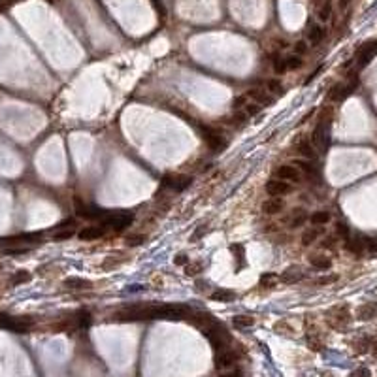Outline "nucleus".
<instances>
[{"instance_id": "7c9ffc66", "label": "nucleus", "mask_w": 377, "mask_h": 377, "mask_svg": "<svg viewBox=\"0 0 377 377\" xmlns=\"http://www.w3.org/2000/svg\"><path fill=\"white\" fill-rule=\"evenodd\" d=\"M145 242V234H130L127 236V245L130 247H138Z\"/></svg>"}, {"instance_id": "4c0bfd02", "label": "nucleus", "mask_w": 377, "mask_h": 377, "mask_svg": "<svg viewBox=\"0 0 377 377\" xmlns=\"http://www.w3.org/2000/svg\"><path fill=\"white\" fill-rule=\"evenodd\" d=\"M174 262H176V264H179V266L187 264V255H185V253H177V255L174 257Z\"/></svg>"}, {"instance_id": "39448f33", "label": "nucleus", "mask_w": 377, "mask_h": 377, "mask_svg": "<svg viewBox=\"0 0 377 377\" xmlns=\"http://www.w3.org/2000/svg\"><path fill=\"white\" fill-rule=\"evenodd\" d=\"M204 138H206V143H208L213 151H222V149H226V145H228L226 138H224L222 134H219V132H215V130L211 129L204 130Z\"/></svg>"}, {"instance_id": "c9c22d12", "label": "nucleus", "mask_w": 377, "mask_h": 377, "mask_svg": "<svg viewBox=\"0 0 377 377\" xmlns=\"http://www.w3.org/2000/svg\"><path fill=\"white\" fill-rule=\"evenodd\" d=\"M292 49H294V55L302 57V55H306V53H308V44H306V42H296Z\"/></svg>"}, {"instance_id": "ddd939ff", "label": "nucleus", "mask_w": 377, "mask_h": 377, "mask_svg": "<svg viewBox=\"0 0 377 377\" xmlns=\"http://www.w3.org/2000/svg\"><path fill=\"white\" fill-rule=\"evenodd\" d=\"M104 228L102 226H85L83 230H79V240H85V242H91V240H98L104 236Z\"/></svg>"}, {"instance_id": "7ed1b4c3", "label": "nucleus", "mask_w": 377, "mask_h": 377, "mask_svg": "<svg viewBox=\"0 0 377 377\" xmlns=\"http://www.w3.org/2000/svg\"><path fill=\"white\" fill-rule=\"evenodd\" d=\"M266 193L270 196H275V198H283L285 195H290V193H292V185L283 181V179L272 177L270 181H266Z\"/></svg>"}, {"instance_id": "b1692460", "label": "nucleus", "mask_w": 377, "mask_h": 377, "mask_svg": "<svg viewBox=\"0 0 377 377\" xmlns=\"http://www.w3.org/2000/svg\"><path fill=\"white\" fill-rule=\"evenodd\" d=\"M310 219H311L313 224H326V222H330V213L328 211H315L310 215Z\"/></svg>"}, {"instance_id": "4468645a", "label": "nucleus", "mask_w": 377, "mask_h": 377, "mask_svg": "<svg viewBox=\"0 0 377 377\" xmlns=\"http://www.w3.org/2000/svg\"><path fill=\"white\" fill-rule=\"evenodd\" d=\"M325 38V28L321 25H311L308 28V42L311 44V45H317V44H321Z\"/></svg>"}, {"instance_id": "5701e85b", "label": "nucleus", "mask_w": 377, "mask_h": 377, "mask_svg": "<svg viewBox=\"0 0 377 377\" xmlns=\"http://www.w3.org/2000/svg\"><path fill=\"white\" fill-rule=\"evenodd\" d=\"M319 236H321V230H319V228H310V230H306V232L302 234V245H311Z\"/></svg>"}, {"instance_id": "a211bd4d", "label": "nucleus", "mask_w": 377, "mask_h": 377, "mask_svg": "<svg viewBox=\"0 0 377 377\" xmlns=\"http://www.w3.org/2000/svg\"><path fill=\"white\" fill-rule=\"evenodd\" d=\"M330 15H332V6H330L328 0H323V2L319 4V8H317V19H319L321 23H325V21L330 19Z\"/></svg>"}, {"instance_id": "f8f14e48", "label": "nucleus", "mask_w": 377, "mask_h": 377, "mask_svg": "<svg viewBox=\"0 0 377 377\" xmlns=\"http://www.w3.org/2000/svg\"><path fill=\"white\" fill-rule=\"evenodd\" d=\"M294 149H296L304 158H308V160H313V158H315V149H313V145L310 140L300 138L298 142H294Z\"/></svg>"}, {"instance_id": "f03ea898", "label": "nucleus", "mask_w": 377, "mask_h": 377, "mask_svg": "<svg viewBox=\"0 0 377 377\" xmlns=\"http://www.w3.org/2000/svg\"><path fill=\"white\" fill-rule=\"evenodd\" d=\"M277 179H283L287 183H300L302 181V172L292 164H281L273 170Z\"/></svg>"}, {"instance_id": "6ab92c4d", "label": "nucleus", "mask_w": 377, "mask_h": 377, "mask_svg": "<svg viewBox=\"0 0 377 377\" xmlns=\"http://www.w3.org/2000/svg\"><path fill=\"white\" fill-rule=\"evenodd\" d=\"M272 65H273V72H275V74H285L287 72L285 57H281V53H273Z\"/></svg>"}, {"instance_id": "c756f323", "label": "nucleus", "mask_w": 377, "mask_h": 377, "mask_svg": "<svg viewBox=\"0 0 377 377\" xmlns=\"http://www.w3.org/2000/svg\"><path fill=\"white\" fill-rule=\"evenodd\" d=\"M285 65H287V70H296L302 66V57L298 55H288L285 57Z\"/></svg>"}, {"instance_id": "c85d7f7f", "label": "nucleus", "mask_w": 377, "mask_h": 377, "mask_svg": "<svg viewBox=\"0 0 377 377\" xmlns=\"http://www.w3.org/2000/svg\"><path fill=\"white\" fill-rule=\"evenodd\" d=\"M260 110H262V106H260V104L253 102V100H247V104L244 106V110H242V111H244V113H245L247 117H249V115L253 117V115H259Z\"/></svg>"}, {"instance_id": "1a4fd4ad", "label": "nucleus", "mask_w": 377, "mask_h": 377, "mask_svg": "<svg viewBox=\"0 0 377 377\" xmlns=\"http://www.w3.org/2000/svg\"><path fill=\"white\" fill-rule=\"evenodd\" d=\"M283 209H285V202H283L281 198L270 196L268 200L262 202V211H264L266 215H277V213H281Z\"/></svg>"}, {"instance_id": "9d476101", "label": "nucleus", "mask_w": 377, "mask_h": 377, "mask_svg": "<svg viewBox=\"0 0 377 377\" xmlns=\"http://www.w3.org/2000/svg\"><path fill=\"white\" fill-rule=\"evenodd\" d=\"M311 142L313 145H317V147H321V149H326V147H328V130H326L325 123H319L317 129L313 130Z\"/></svg>"}, {"instance_id": "4be33fe9", "label": "nucleus", "mask_w": 377, "mask_h": 377, "mask_svg": "<svg viewBox=\"0 0 377 377\" xmlns=\"http://www.w3.org/2000/svg\"><path fill=\"white\" fill-rule=\"evenodd\" d=\"M232 321H234L236 328H251L255 325V319L251 315H236Z\"/></svg>"}, {"instance_id": "aec40b11", "label": "nucleus", "mask_w": 377, "mask_h": 377, "mask_svg": "<svg viewBox=\"0 0 377 377\" xmlns=\"http://www.w3.org/2000/svg\"><path fill=\"white\" fill-rule=\"evenodd\" d=\"M266 91L270 94H283L285 92V85L281 83V79H268L266 81Z\"/></svg>"}, {"instance_id": "20e7f679", "label": "nucleus", "mask_w": 377, "mask_h": 377, "mask_svg": "<svg viewBox=\"0 0 377 377\" xmlns=\"http://www.w3.org/2000/svg\"><path fill=\"white\" fill-rule=\"evenodd\" d=\"M193 183V177L187 174H174V176H164L162 177V185L168 189H176V191H183Z\"/></svg>"}, {"instance_id": "9b49d317", "label": "nucleus", "mask_w": 377, "mask_h": 377, "mask_svg": "<svg viewBox=\"0 0 377 377\" xmlns=\"http://www.w3.org/2000/svg\"><path fill=\"white\" fill-rule=\"evenodd\" d=\"M355 87L351 85H345V83H336L330 91H328V98L330 100H343L345 96H349Z\"/></svg>"}, {"instance_id": "a878e982", "label": "nucleus", "mask_w": 377, "mask_h": 377, "mask_svg": "<svg viewBox=\"0 0 377 377\" xmlns=\"http://www.w3.org/2000/svg\"><path fill=\"white\" fill-rule=\"evenodd\" d=\"M345 249L347 251H351V253H362V242H360V238H349L347 242H345Z\"/></svg>"}, {"instance_id": "2f4dec72", "label": "nucleus", "mask_w": 377, "mask_h": 377, "mask_svg": "<svg viewBox=\"0 0 377 377\" xmlns=\"http://www.w3.org/2000/svg\"><path fill=\"white\" fill-rule=\"evenodd\" d=\"M30 281V273L28 272H17L12 277V285H21V283H28Z\"/></svg>"}, {"instance_id": "72a5a7b5", "label": "nucleus", "mask_w": 377, "mask_h": 377, "mask_svg": "<svg viewBox=\"0 0 377 377\" xmlns=\"http://www.w3.org/2000/svg\"><path fill=\"white\" fill-rule=\"evenodd\" d=\"M247 96L245 94H240V96H236L234 100H232V108H234V111H242L244 110V106L247 104Z\"/></svg>"}, {"instance_id": "bb28decb", "label": "nucleus", "mask_w": 377, "mask_h": 377, "mask_svg": "<svg viewBox=\"0 0 377 377\" xmlns=\"http://www.w3.org/2000/svg\"><path fill=\"white\" fill-rule=\"evenodd\" d=\"M211 298L217 300V302H232L236 298V294L232 290H215L213 294H211Z\"/></svg>"}, {"instance_id": "f3484780", "label": "nucleus", "mask_w": 377, "mask_h": 377, "mask_svg": "<svg viewBox=\"0 0 377 377\" xmlns=\"http://www.w3.org/2000/svg\"><path fill=\"white\" fill-rule=\"evenodd\" d=\"M288 217H290V219H288V226H292V228L302 226L304 222L308 221V215H306V211H304V209H294Z\"/></svg>"}, {"instance_id": "2eb2a0df", "label": "nucleus", "mask_w": 377, "mask_h": 377, "mask_svg": "<svg viewBox=\"0 0 377 377\" xmlns=\"http://www.w3.org/2000/svg\"><path fill=\"white\" fill-rule=\"evenodd\" d=\"M310 264L317 270H328L332 266V260L326 255H313V257H310Z\"/></svg>"}, {"instance_id": "393cba45", "label": "nucleus", "mask_w": 377, "mask_h": 377, "mask_svg": "<svg viewBox=\"0 0 377 377\" xmlns=\"http://www.w3.org/2000/svg\"><path fill=\"white\" fill-rule=\"evenodd\" d=\"M376 313H377V306H376V304H366V306H362V308L358 310V317L366 321V319H372Z\"/></svg>"}, {"instance_id": "6e6552de", "label": "nucleus", "mask_w": 377, "mask_h": 377, "mask_svg": "<svg viewBox=\"0 0 377 377\" xmlns=\"http://www.w3.org/2000/svg\"><path fill=\"white\" fill-rule=\"evenodd\" d=\"M236 353L230 351V349H222V351L217 353V356H215V364L219 370H226V368H232L236 364Z\"/></svg>"}, {"instance_id": "dca6fc26", "label": "nucleus", "mask_w": 377, "mask_h": 377, "mask_svg": "<svg viewBox=\"0 0 377 377\" xmlns=\"http://www.w3.org/2000/svg\"><path fill=\"white\" fill-rule=\"evenodd\" d=\"M302 277H304V273L300 272L298 268H288V270H285V272L279 275V279H281L283 283H296Z\"/></svg>"}, {"instance_id": "f704fd0d", "label": "nucleus", "mask_w": 377, "mask_h": 377, "mask_svg": "<svg viewBox=\"0 0 377 377\" xmlns=\"http://www.w3.org/2000/svg\"><path fill=\"white\" fill-rule=\"evenodd\" d=\"M202 270H204V264H202V262H193V264H189V266L185 268V273H187V275H198Z\"/></svg>"}, {"instance_id": "423d86ee", "label": "nucleus", "mask_w": 377, "mask_h": 377, "mask_svg": "<svg viewBox=\"0 0 377 377\" xmlns=\"http://www.w3.org/2000/svg\"><path fill=\"white\" fill-rule=\"evenodd\" d=\"M244 94L247 96L249 100H253V102H257V104L260 106H270L273 102V98L268 96V91L262 89V87H251V89L245 91Z\"/></svg>"}, {"instance_id": "58836bf2", "label": "nucleus", "mask_w": 377, "mask_h": 377, "mask_svg": "<svg viewBox=\"0 0 377 377\" xmlns=\"http://www.w3.org/2000/svg\"><path fill=\"white\" fill-rule=\"evenodd\" d=\"M338 234H341V236H345V238H347V236H349V226L339 222V224H338Z\"/></svg>"}, {"instance_id": "412c9836", "label": "nucleus", "mask_w": 377, "mask_h": 377, "mask_svg": "<svg viewBox=\"0 0 377 377\" xmlns=\"http://www.w3.org/2000/svg\"><path fill=\"white\" fill-rule=\"evenodd\" d=\"M65 287L72 288V290H79V288H91V281H87V279H76V277H72V279H66Z\"/></svg>"}, {"instance_id": "0eeeda50", "label": "nucleus", "mask_w": 377, "mask_h": 377, "mask_svg": "<svg viewBox=\"0 0 377 377\" xmlns=\"http://www.w3.org/2000/svg\"><path fill=\"white\" fill-rule=\"evenodd\" d=\"M376 55H377V42H368V44H364V45L360 47V51H358V66L364 68Z\"/></svg>"}, {"instance_id": "cd10ccee", "label": "nucleus", "mask_w": 377, "mask_h": 377, "mask_svg": "<svg viewBox=\"0 0 377 377\" xmlns=\"http://www.w3.org/2000/svg\"><path fill=\"white\" fill-rule=\"evenodd\" d=\"M292 166H296L300 172H306V174H313L315 172V166L311 164V160H304V158H296L292 162Z\"/></svg>"}, {"instance_id": "79ce46f5", "label": "nucleus", "mask_w": 377, "mask_h": 377, "mask_svg": "<svg viewBox=\"0 0 377 377\" xmlns=\"http://www.w3.org/2000/svg\"><path fill=\"white\" fill-rule=\"evenodd\" d=\"M353 377H370V372L368 370H358Z\"/></svg>"}, {"instance_id": "ea45409f", "label": "nucleus", "mask_w": 377, "mask_h": 377, "mask_svg": "<svg viewBox=\"0 0 377 377\" xmlns=\"http://www.w3.org/2000/svg\"><path fill=\"white\" fill-rule=\"evenodd\" d=\"M221 377H244V376H242V372H240V370H232V372H226V374H222Z\"/></svg>"}, {"instance_id": "37998d69", "label": "nucleus", "mask_w": 377, "mask_h": 377, "mask_svg": "<svg viewBox=\"0 0 377 377\" xmlns=\"http://www.w3.org/2000/svg\"><path fill=\"white\" fill-rule=\"evenodd\" d=\"M349 2H351V0H339V6H341V8H345Z\"/></svg>"}, {"instance_id": "a19ab883", "label": "nucleus", "mask_w": 377, "mask_h": 377, "mask_svg": "<svg viewBox=\"0 0 377 377\" xmlns=\"http://www.w3.org/2000/svg\"><path fill=\"white\" fill-rule=\"evenodd\" d=\"M323 247H325V249H332V247H334V240H332V238L325 240V242H323Z\"/></svg>"}, {"instance_id": "f257e3e1", "label": "nucleus", "mask_w": 377, "mask_h": 377, "mask_svg": "<svg viewBox=\"0 0 377 377\" xmlns=\"http://www.w3.org/2000/svg\"><path fill=\"white\" fill-rule=\"evenodd\" d=\"M134 221V215L129 211H121V213H108L106 215L104 226H110L113 230H121V228H127L130 222Z\"/></svg>"}, {"instance_id": "e433bc0d", "label": "nucleus", "mask_w": 377, "mask_h": 377, "mask_svg": "<svg viewBox=\"0 0 377 377\" xmlns=\"http://www.w3.org/2000/svg\"><path fill=\"white\" fill-rule=\"evenodd\" d=\"M74 236V230L66 228V230H61V232H55V240H68Z\"/></svg>"}, {"instance_id": "473e14b6", "label": "nucleus", "mask_w": 377, "mask_h": 377, "mask_svg": "<svg viewBox=\"0 0 377 377\" xmlns=\"http://www.w3.org/2000/svg\"><path fill=\"white\" fill-rule=\"evenodd\" d=\"M277 281H279V275H275V273H264L260 279V283L264 287H273Z\"/></svg>"}]
</instances>
